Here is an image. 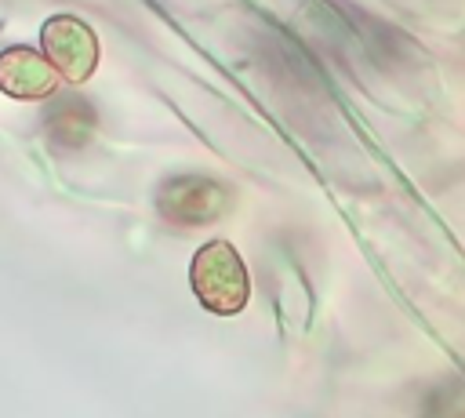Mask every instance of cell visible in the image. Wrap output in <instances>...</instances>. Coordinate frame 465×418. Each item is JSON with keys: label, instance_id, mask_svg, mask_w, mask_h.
<instances>
[{"label": "cell", "instance_id": "1", "mask_svg": "<svg viewBox=\"0 0 465 418\" xmlns=\"http://www.w3.org/2000/svg\"><path fill=\"white\" fill-rule=\"evenodd\" d=\"M193 287L196 298L214 313H240L247 302V273L240 254L229 244H207L193 258Z\"/></svg>", "mask_w": 465, "mask_h": 418}, {"label": "cell", "instance_id": "2", "mask_svg": "<svg viewBox=\"0 0 465 418\" xmlns=\"http://www.w3.org/2000/svg\"><path fill=\"white\" fill-rule=\"evenodd\" d=\"M225 207V189L200 174L171 178L160 189V211L178 225H200Z\"/></svg>", "mask_w": 465, "mask_h": 418}, {"label": "cell", "instance_id": "3", "mask_svg": "<svg viewBox=\"0 0 465 418\" xmlns=\"http://www.w3.org/2000/svg\"><path fill=\"white\" fill-rule=\"evenodd\" d=\"M44 44H47L51 58L73 80H80V76L91 73V65H94V36H91L87 25H80L73 18H54L47 25V33H44Z\"/></svg>", "mask_w": 465, "mask_h": 418}]
</instances>
